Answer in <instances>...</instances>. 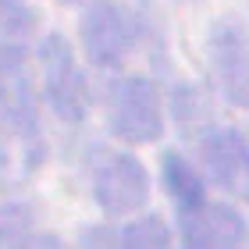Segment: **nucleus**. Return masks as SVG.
I'll list each match as a JSON object with an SVG mask.
<instances>
[{
  "instance_id": "obj_3",
  "label": "nucleus",
  "mask_w": 249,
  "mask_h": 249,
  "mask_svg": "<svg viewBox=\"0 0 249 249\" xmlns=\"http://www.w3.org/2000/svg\"><path fill=\"white\" fill-rule=\"evenodd\" d=\"M39 75L50 110L64 124H82L89 110V86L75 61V50L61 32H50L39 43Z\"/></svg>"
},
{
  "instance_id": "obj_5",
  "label": "nucleus",
  "mask_w": 249,
  "mask_h": 249,
  "mask_svg": "<svg viewBox=\"0 0 249 249\" xmlns=\"http://www.w3.org/2000/svg\"><path fill=\"white\" fill-rule=\"evenodd\" d=\"M96 207L107 217H132L150 203V175L132 153H110L93 175Z\"/></svg>"
},
{
  "instance_id": "obj_1",
  "label": "nucleus",
  "mask_w": 249,
  "mask_h": 249,
  "mask_svg": "<svg viewBox=\"0 0 249 249\" xmlns=\"http://www.w3.org/2000/svg\"><path fill=\"white\" fill-rule=\"evenodd\" d=\"M11 146H21L25 171L43 160V132L29 78V53L18 43L0 47V171L11 164Z\"/></svg>"
},
{
  "instance_id": "obj_14",
  "label": "nucleus",
  "mask_w": 249,
  "mask_h": 249,
  "mask_svg": "<svg viewBox=\"0 0 249 249\" xmlns=\"http://www.w3.org/2000/svg\"><path fill=\"white\" fill-rule=\"evenodd\" d=\"M182 249H192V246H182Z\"/></svg>"
},
{
  "instance_id": "obj_8",
  "label": "nucleus",
  "mask_w": 249,
  "mask_h": 249,
  "mask_svg": "<svg viewBox=\"0 0 249 249\" xmlns=\"http://www.w3.org/2000/svg\"><path fill=\"white\" fill-rule=\"evenodd\" d=\"M249 242L246 217L228 203H207V207L182 213V246L192 249H242Z\"/></svg>"
},
{
  "instance_id": "obj_15",
  "label": "nucleus",
  "mask_w": 249,
  "mask_h": 249,
  "mask_svg": "<svg viewBox=\"0 0 249 249\" xmlns=\"http://www.w3.org/2000/svg\"><path fill=\"white\" fill-rule=\"evenodd\" d=\"M71 4H75V0H71Z\"/></svg>"
},
{
  "instance_id": "obj_6",
  "label": "nucleus",
  "mask_w": 249,
  "mask_h": 249,
  "mask_svg": "<svg viewBox=\"0 0 249 249\" xmlns=\"http://www.w3.org/2000/svg\"><path fill=\"white\" fill-rule=\"evenodd\" d=\"M207 61L221 93L235 104H249V32L239 18H221L210 25Z\"/></svg>"
},
{
  "instance_id": "obj_2",
  "label": "nucleus",
  "mask_w": 249,
  "mask_h": 249,
  "mask_svg": "<svg viewBox=\"0 0 249 249\" xmlns=\"http://www.w3.org/2000/svg\"><path fill=\"white\" fill-rule=\"evenodd\" d=\"M104 118L114 139L128 146L157 142L164 135V100L157 86L142 75H124L107 86Z\"/></svg>"
},
{
  "instance_id": "obj_7",
  "label": "nucleus",
  "mask_w": 249,
  "mask_h": 249,
  "mask_svg": "<svg viewBox=\"0 0 249 249\" xmlns=\"http://www.w3.org/2000/svg\"><path fill=\"white\" fill-rule=\"evenodd\" d=\"M199 160L210 182L239 203H249V142L235 128H213L199 142Z\"/></svg>"
},
{
  "instance_id": "obj_4",
  "label": "nucleus",
  "mask_w": 249,
  "mask_h": 249,
  "mask_svg": "<svg viewBox=\"0 0 249 249\" xmlns=\"http://www.w3.org/2000/svg\"><path fill=\"white\" fill-rule=\"evenodd\" d=\"M78 39H82L89 64L110 71L132 57L135 43H139V25L128 15V7L114 0H93L78 18Z\"/></svg>"
},
{
  "instance_id": "obj_11",
  "label": "nucleus",
  "mask_w": 249,
  "mask_h": 249,
  "mask_svg": "<svg viewBox=\"0 0 249 249\" xmlns=\"http://www.w3.org/2000/svg\"><path fill=\"white\" fill-rule=\"evenodd\" d=\"M36 213L21 199L0 203V249H32L36 246Z\"/></svg>"
},
{
  "instance_id": "obj_10",
  "label": "nucleus",
  "mask_w": 249,
  "mask_h": 249,
  "mask_svg": "<svg viewBox=\"0 0 249 249\" xmlns=\"http://www.w3.org/2000/svg\"><path fill=\"white\" fill-rule=\"evenodd\" d=\"M160 178H164L167 196L175 199L178 213H192V210L207 207V182H203V175L185 160L182 153H167L164 157Z\"/></svg>"
},
{
  "instance_id": "obj_9",
  "label": "nucleus",
  "mask_w": 249,
  "mask_h": 249,
  "mask_svg": "<svg viewBox=\"0 0 249 249\" xmlns=\"http://www.w3.org/2000/svg\"><path fill=\"white\" fill-rule=\"evenodd\" d=\"M86 246L89 249H171V231H167L164 217L142 213L118 231H107V228L89 231Z\"/></svg>"
},
{
  "instance_id": "obj_13",
  "label": "nucleus",
  "mask_w": 249,
  "mask_h": 249,
  "mask_svg": "<svg viewBox=\"0 0 249 249\" xmlns=\"http://www.w3.org/2000/svg\"><path fill=\"white\" fill-rule=\"evenodd\" d=\"M32 249H68L61 239H57V235H39V239H36V246H32Z\"/></svg>"
},
{
  "instance_id": "obj_12",
  "label": "nucleus",
  "mask_w": 249,
  "mask_h": 249,
  "mask_svg": "<svg viewBox=\"0 0 249 249\" xmlns=\"http://www.w3.org/2000/svg\"><path fill=\"white\" fill-rule=\"evenodd\" d=\"M36 29V15L25 0H0V36L21 39Z\"/></svg>"
}]
</instances>
